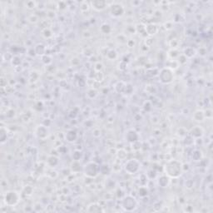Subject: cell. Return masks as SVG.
<instances>
[{"mask_svg": "<svg viewBox=\"0 0 213 213\" xmlns=\"http://www.w3.org/2000/svg\"><path fill=\"white\" fill-rule=\"evenodd\" d=\"M165 168L167 175L172 177H178L181 174L182 166L177 161H172L166 164Z\"/></svg>", "mask_w": 213, "mask_h": 213, "instance_id": "cell-1", "label": "cell"}, {"mask_svg": "<svg viewBox=\"0 0 213 213\" xmlns=\"http://www.w3.org/2000/svg\"><path fill=\"white\" fill-rule=\"evenodd\" d=\"M125 169L126 171H127V172H129L130 174H133V172L134 173L138 171L139 169V163L138 162L136 161L135 159H131V161H128L125 165Z\"/></svg>", "mask_w": 213, "mask_h": 213, "instance_id": "cell-2", "label": "cell"}, {"mask_svg": "<svg viewBox=\"0 0 213 213\" xmlns=\"http://www.w3.org/2000/svg\"><path fill=\"white\" fill-rule=\"evenodd\" d=\"M123 8L120 4H113L112 6V14L115 17H119L122 16L123 13Z\"/></svg>", "mask_w": 213, "mask_h": 213, "instance_id": "cell-3", "label": "cell"}, {"mask_svg": "<svg viewBox=\"0 0 213 213\" xmlns=\"http://www.w3.org/2000/svg\"><path fill=\"white\" fill-rule=\"evenodd\" d=\"M92 5H93V8L95 9L97 11H102V9H105L106 7V3L105 2H100V1H95V2H93L92 3Z\"/></svg>", "mask_w": 213, "mask_h": 213, "instance_id": "cell-4", "label": "cell"}, {"mask_svg": "<svg viewBox=\"0 0 213 213\" xmlns=\"http://www.w3.org/2000/svg\"><path fill=\"white\" fill-rule=\"evenodd\" d=\"M135 199L132 198V197H130V196H127V197H126L125 199H124V201H123V207H124L125 206H127V205H128V206H130V207H131V209H134L135 207H136V203H131V201H134Z\"/></svg>", "mask_w": 213, "mask_h": 213, "instance_id": "cell-5", "label": "cell"}, {"mask_svg": "<svg viewBox=\"0 0 213 213\" xmlns=\"http://www.w3.org/2000/svg\"><path fill=\"white\" fill-rule=\"evenodd\" d=\"M198 133H200L201 136L203 135V130H202L200 127H198V126H197V131H196L195 130H194V128H192V131H191V135H192V137H201V136H200Z\"/></svg>", "mask_w": 213, "mask_h": 213, "instance_id": "cell-6", "label": "cell"}]
</instances>
